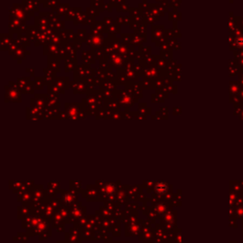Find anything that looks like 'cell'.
I'll use <instances>...</instances> for the list:
<instances>
[{
  "mask_svg": "<svg viewBox=\"0 0 243 243\" xmlns=\"http://www.w3.org/2000/svg\"><path fill=\"white\" fill-rule=\"evenodd\" d=\"M155 190L158 194H164L166 191H167V184H166L164 182H159L156 186H155Z\"/></svg>",
  "mask_w": 243,
  "mask_h": 243,
  "instance_id": "6da1fadb",
  "label": "cell"
},
{
  "mask_svg": "<svg viewBox=\"0 0 243 243\" xmlns=\"http://www.w3.org/2000/svg\"><path fill=\"white\" fill-rule=\"evenodd\" d=\"M236 44L238 48H243V35H240L237 38Z\"/></svg>",
  "mask_w": 243,
  "mask_h": 243,
  "instance_id": "7a4b0ae2",
  "label": "cell"
}]
</instances>
